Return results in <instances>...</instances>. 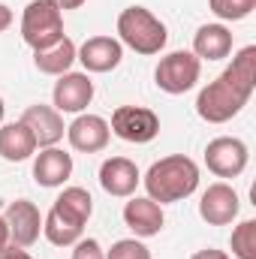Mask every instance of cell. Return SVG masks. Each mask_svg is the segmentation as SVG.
Wrapping results in <instances>:
<instances>
[{
  "mask_svg": "<svg viewBox=\"0 0 256 259\" xmlns=\"http://www.w3.org/2000/svg\"><path fill=\"white\" fill-rule=\"evenodd\" d=\"M208 6L220 21H241L256 9V0H208Z\"/></svg>",
  "mask_w": 256,
  "mask_h": 259,
  "instance_id": "obj_22",
  "label": "cell"
},
{
  "mask_svg": "<svg viewBox=\"0 0 256 259\" xmlns=\"http://www.w3.org/2000/svg\"><path fill=\"white\" fill-rule=\"evenodd\" d=\"M190 259H232L229 253H223V250H214V247H205V250H196Z\"/></svg>",
  "mask_w": 256,
  "mask_h": 259,
  "instance_id": "obj_26",
  "label": "cell"
},
{
  "mask_svg": "<svg viewBox=\"0 0 256 259\" xmlns=\"http://www.w3.org/2000/svg\"><path fill=\"white\" fill-rule=\"evenodd\" d=\"M142 175H139V166L127 160V157H109L103 160L100 166V187L109 196H118V199H130L136 193Z\"/></svg>",
  "mask_w": 256,
  "mask_h": 259,
  "instance_id": "obj_15",
  "label": "cell"
},
{
  "mask_svg": "<svg viewBox=\"0 0 256 259\" xmlns=\"http://www.w3.org/2000/svg\"><path fill=\"white\" fill-rule=\"evenodd\" d=\"M202 72V61L193 52H169L166 58H160V64L154 69V81L163 94H187L196 88Z\"/></svg>",
  "mask_w": 256,
  "mask_h": 259,
  "instance_id": "obj_6",
  "label": "cell"
},
{
  "mask_svg": "<svg viewBox=\"0 0 256 259\" xmlns=\"http://www.w3.org/2000/svg\"><path fill=\"white\" fill-rule=\"evenodd\" d=\"M9 27H12V9L6 3H0V33L9 30Z\"/></svg>",
  "mask_w": 256,
  "mask_h": 259,
  "instance_id": "obj_27",
  "label": "cell"
},
{
  "mask_svg": "<svg viewBox=\"0 0 256 259\" xmlns=\"http://www.w3.org/2000/svg\"><path fill=\"white\" fill-rule=\"evenodd\" d=\"M75 42L64 36L61 42H55L52 49H42V52H33V64L39 72H46V75H64L69 72V66L75 64Z\"/></svg>",
  "mask_w": 256,
  "mask_h": 259,
  "instance_id": "obj_20",
  "label": "cell"
},
{
  "mask_svg": "<svg viewBox=\"0 0 256 259\" xmlns=\"http://www.w3.org/2000/svg\"><path fill=\"white\" fill-rule=\"evenodd\" d=\"M75 61H81L84 72H112L124 61V46L115 36H91L75 52Z\"/></svg>",
  "mask_w": 256,
  "mask_h": 259,
  "instance_id": "obj_12",
  "label": "cell"
},
{
  "mask_svg": "<svg viewBox=\"0 0 256 259\" xmlns=\"http://www.w3.org/2000/svg\"><path fill=\"white\" fill-rule=\"evenodd\" d=\"M3 217H6V226H9V244H18V247L36 244V238L42 232V214L30 199L9 202Z\"/></svg>",
  "mask_w": 256,
  "mask_h": 259,
  "instance_id": "obj_10",
  "label": "cell"
},
{
  "mask_svg": "<svg viewBox=\"0 0 256 259\" xmlns=\"http://www.w3.org/2000/svg\"><path fill=\"white\" fill-rule=\"evenodd\" d=\"M232 52V30L226 24H202L193 33V55L199 61H223Z\"/></svg>",
  "mask_w": 256,
  "mask_h": 259,
  "instance_id": "obj_18",
  "label": "cell"
},
{
  "mask_svg": "<svg viewBox=\"0 0 256 259\" xmlns=\"http://www.w3.org/2000/svg\"><path fill=\"white\" fill-rule=\"evenodd\" d=\"M106 259H151V250L139 238H121L106 250Z\"/></svg>",
  "mask_w": 256,
  "mask_h": 259,
  "instance_id": "obj_23",
  "label": "cell"
},
{
  "mask_svg": "<svg viewBox=\"0 0 256 259\" xmlns=\"http://www.w3.org/2000/svg\"><path fill=\"white\" fill-rule=\"evenodd\" d=\"M247 160H250V151L235 136H217L205 148V166L217 178H238L247 169Z\"/></svg>",
  "mask_w": 256,
  "mask_h": 259,
  "instance_id": "obj_8",
  "label": "cell"
},
{
  "mask_svg": "<svg viewBox=\"0 0 256 259\" xmlns=\"http://www.w3.org/2000/svg\"><path fill=\"white\" fill-rule=\"evenodd\" d=\"M0 259H33L24 247H18V244H6L3 250H0Z\"/></svg>",
  "mask_w": 256,
  "mask_h": 259,
  "instance_id": "obj_25",
  "label": "cell"
},
{
  "mask_svg": "<svg viewBox=\"0 0 256 259\" xmlns=\"http://www.w3.org/2000/svg\"><path fill=\"white\" fill-rule=\"evenodd\" d=\"M36 139L21 121L15 124H0V157L9 163H21L36 154Z\"/></svg>",
  "mask_w": 256,
  "mask_h": 259,
  "instance_id": "obj_19",
  "label": "cell"
},
{
  "mask_svg": "<svg viewBox=\"0 0 256 259\" xmlns=\"http://www.w3.org/2000/svg\"><path fill=\"white\" fill-rule=\"evenodd\" d=\"M238 208H241V199L226 181L211 184L199 199V217L208 226H229L238 217Z\"/></svg>",
  "mask_w": 256,
  "mask_h": 259,
  "instance_id": "obj_11",
  "label": "cell"
},
{
  "mask_svg": "<svg viewBox=\"0 0 256 259\" xmlns=\"http://www.w3.org/2000/svg\"><path fill=\"white\" fill-rule=\"evenodd\" d=\"M229 247L235 259H256V220H241L232 229Z\"/></svg>",
  "mask_w": 256,
  "mask_h": 259,
  "instance_id": "obj_21",
  "label": "cell"
},
{
  "mask_svg": "<svg viewBox=\"0 0 256 259\" xmlns=\"http://www.w3.org/2000/svg\"><path fill=\"white\" fill-rule=\"evenodd\" d=\"M72 259H106V250L97 238H78L72 244Z\"/></svg>",
  "mask_w": 256,
  "mask_h": 259,
  "instance_id": "obj_24",
  "label": "cell"
},
{
  "mask_svg": "<svg viewBox=\"0 0 256 259\" xmlns=\"http://www.w3.org/2000/svg\"><path fill=\"white\" fill-rule=\"evenodd\" d=\"M72 175V154H66L64 148L52 145L42 148L33 160V181L39 187H61L66 178Z\"/></svg>",
  "mask_w": 256,
  "mask_h": 259,
  "instance_id": "obj_17",
  "label": "cell"
},
{
  "mask_svg": "<svg viewBox=\"0 0 256 259\" xmlns=\"http://www.w3.org/2000/svg\"><path fill=\"white\" fill-rule=\"evenodd\" d=\"M94 214V199L84 187H66L64 193L55 199L52 211L42 217V235L55 244V247H72L81 232L84 223Z\"/></svg>",
  "mask_w": 256,
  "mask_h": 259,
  "instance_id": "obj_2",
  "label": "cell"
},
{
  "mask_svg": "<svg viewBox=\"0 0 256 259\" xmlns=\"http://www.w3.org/2000/svg\"><path fill=\"white\" fill-rule=\"evenodd\" d=\"M66 139L75 151L81 154H97L109 145L112 139V130H109V121L100 118V115H78L69 127H66Z\"/></svg>",
  "mask_w": 256,
  "mask_h": 259,
  "instance_id": "obj_14",
  "label": "cell"
},
{
  "mask_svg": "<svg viewBox=\"0 0 256 259\" xmlns=\"http://www.w3.org/2000/svg\"><path fill=\"white\" fill-rule=\"evenodd\" d=\"M124 223L136 232V238H154L166 223L163 205H157L148 196H130V202L124 205Z\"/></svg>",
  "mask_w": 256,
  "mask_h": 259,
  "instance_id": "obj_16",
  "label": "cell"
},
{
  "mask_svg": "<svg viewBox=\"0 0 256 259\" xmlns=\"http://www.w3.org/2000/svg\"><path fill=\"white\" fill-rule=\"evenodd\" d=\"M256 88V46L241 49L232 64L226 66L214 81H208L196 97V115L208 124H226L232 121Z\"/></svg>",
  "mask_w": 256,
  "mask_h": 259,
  "instance_id": "obj_1",
  "label": "cell"
},
{
  "mask_svg": "<svg viewBox=\"0 0 256 259\" xmlns=\"http://www.w3.org/2000/svg\"><path fill=\"white\" fill-rule=\"evenodd\" d=\"M9 244V226H6V217L0 214V250Z\"/></svg>",
  "mask_w": 256,
  "mask_h": 259,
  "instance_id": "obj_28",
  "label": "cell"
},
{
  "mask_svg": "<svg viewBox=\"0 0 256 259\" xmlns=\"http://www.w3.org/2000/svg\"><path fill=\"white\" fill-rule=\"evenodd\" d=\"M142 184L148 190V199H154L157 205L181 202V199L193 196L199 187V166L184 154H169V157L151 163Z\"/></svg>",
  "mask_w": 256,
  "mask_h": 259,
  "instance_id": "obj_3",
  "label": "cell"
},
{
  "mask_svg": "<svg viewBox=\"0 0 256 259\" xmlns=\"http://www.w3.org/2000/svg\"><path fill=\"white\" fill-rule=\"evenodd\" d=\"M21 124L33 133V139H36L39 148H52V145H58V142L64 139V133H66L61 112H58L55 106H42V103L27 106L24 115H21Z\"/></svg>",
  "mask_w": 256,
  "mask_h": 259,
  "instance_id": "obj_13",
  "label": "cell"
},
{
  "mask_svg": "<svg viewBox=\"0 0 256 259\" xmlns=\"http://www.w3.org/2000/svg\"><path fill=\"white\" fill-rule=\"evenodd\" d=\"M109 130L130 145H148L160 133V118H157V112H151L145 106H118L112 112Z\"/></svg>",
  "mask_w": 256,
  "mask_h": 259,
  "instance_id": "obj_7",
  "label": "cell"
},
{
  "mask_svg": "<svg viewBox=\"0 0 256 259\" xmlns=\"http://www.w3.org/2000/svg\"><path fill=\"white\" fill-rule=\"evenodd\" d=\"M52 100H55V109L61 115H81L94 100L91 75L88 72H64V75H58Z\"/></svg>",
  "mask_w": 256,
  "mask_h": 259,
  "instance_id": "obj_9",
  "label": "cell"
},
{
  "mask_svg": "<svg viewBox=\"0 0 256 259\" xmlns=\"http://www.w3.org/2000/svg\"><path fill=\"white\" fill-rule=\"evenodd\" d=\"M3 112H6V106H3V97H0V124H3Z\"/></svg>",
  "mask_w": 256,
  "mask_h": 259,
  "instance_id": "obj_29",
  "label": "cell"
},
{
  "mask_svg": "<svg viewBox=\"0 0 256 259\" xmlns=\"http://www.w3.org/2000/svg\"><path fill=\"white\" fill-rule=\"evenodd\" d=\"M64 36H66L64 33V12L52 0H30L24 6V15H21V39L33 52L52 49Z\"/></svg>",
  "mask_w": 256,
  "mask_h": 259,
  "instance_id": "obj_5",
  "label": "cell"
},
{
  "mask_svg": "<svg viewBox=\"0 0 256 259\" xmlns=\"http://www.w3.org/2000/svg\"><path fill=\"white\" fill-rule=\"evenodd\" d=\"M118 42L130 46L136 55H160L166 49V24L145 6H127L118 15Z\"/></svg>",
  "mask_w": 256,
  "mask_h": 259,
  "instance_id": "obj_4",
  "label": "cell"
}]
</instances>
